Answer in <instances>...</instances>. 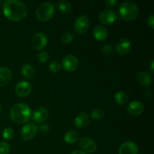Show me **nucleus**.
<instances>
[{"label":"nucleus","instance_id":"obj_1","mask_svg":"<svg viewBox=\"0 0 154 154\" xmlns=\"http://www.w3.org/2000/svg\"><path fill=\"white\" fill-rule=\"evenodd\" d=\"M2 11L5 16L13 21L22 20L28 14L26 5L19 0H6L2 3Z\"/></svg>","mask_w":154,"mask_h":154},{"label":"nucleus","instance_id":"obj_2","mask_svg":"<svg viewBox=\"0 0 154 154\" xmlns=\"http://www.w3.org/2000/svg\"><path fill=\"white\" fill-rule=\"evenodd\" d=\"M31 109L26 104L17 103L11 109V120L18 124H23L27 123L31 119Z\"/></svg>","mask_w":154,"mask_h":154},{"label":"nucleus","instance_id":"obj_3","mask_svg":"<svg viewBox=\"0 0 154 154\" xmlns=\"http://www.w3.org/2000/svg\"><path fill=\"white\" fill-rule=\"evenodd\" d=\"M119 13L125 20H134L138 17L139 8L138 5L132 2H124L119 7Z\"/></svg>","mask_w":154,"mask_h":154},{"label":"nucleus","instance_id":"obj_4","mask_svg":"<svg viewBox=\"0 0 154 154\" xmlns=\"http://www.w3.org/2000/svg\"><path fill=\"white\" fill-rule=\"evenodd\" d=\"M55 13V5L51 2H43L38 6L36 9V17L38 20L45 22L54 16Z\"/></svg>","mask_w":154,"mask_h":154},{"label":"nucleus","instance_id":"obj_5","mask_svg":"<svg viewBox=\"0 0 154 154\" xmlns=\"http://www.w3.org/2000/svg\"><path fill=\"white\" fill-rule=\"evenodd\" d=\"M38 128L34 123H27L24 125L20 131V135L22 138L25 141L32 140L37 134Z\"/></svg>","mask_w":154,"mask_h":154},{"label":"nucleus","instance_id":"obj_6","mask_svg":"<svg viewBox=\"0 0 154 154\" xmlns=\"http://www.w3.org/2000/svg\"><path fill=\"white\" fill-rule=\"evenodd\" d=\"M117 14L114 10L111 9H105L102 11L99 16V20L101 23L105 25H110L115 21H117Z\"/></svg>","mask_w":154,"mask_h":154},{"label":"nucleus","instance_id":"obj_7","mask_svg":"<svg viewBox=\"0 0 154 154\" xmlns=\"http://www.w3.org/2000/svg\"><path fill=\"white\" fill-rule=\"evenodd\" d=\"M62 67L67 72H74L79 66L78 59L74 55H67L63 59Z\"/></svg>","mask_w":154,"mask_h":154},{"label":"nucleus","instance_id":"obj_8","mask_svg":"<svg viewBox=\"0 0 154 154\" xmlns=\"http://www.w3.org/2000/svg\"><path fill=\"white\" fill-rule=\"evenodd\" d=\"M90 26V20L85 15H81L76 18L74 23L75 30L79 34H84Z\"/></svg>","mask_w":154,"mask_h":154},{"label":"nucleus","instance_id":"obj_9","mask_svg":"<svg viewBox=\"0 0 154 154\" xmlns=\"http://www.w3.org/2000/svg\"><path fill=\"white\" fill-rule=\"evenodd\" d=\"M32 45L38 51L44 49L48 45V37L44 32H37L32 38Z\"/></svg>","mask_w":154,"mask_h":154},{"label":"nucleus","instance_id":"obj_10","mask_svg":"<svg viewBox=\"0 0 154 154\" xmlns=\"http://www.w3.org/2000/svg\"><path fill=\"white\" fill-rule=\"evenodd\" d=\"M32 90V86L28 81H20L15 86V93L20 97L28 96L31 93Z\"/></svg>","mask_w":154,"mask_h":154},{"label":"nucleus","instance_id":"obj_11","mask_svg":"<svg viewBox=\"0 0 154 154\" xmlns=\"http://www.w3.org/2000/svg\"><path fill=\"white\" fill-rule=\"evenodd\" d=\"M79 146L82 151L87 152V153H94L97 149V144L90 137H84L80 140Z\"/></svg>","mask_w":154,"mask_h":154},{"label":"nucleus","instance_id":"obj_12","mask_svg":"<svg viewBox=\"0 0 154 154\" xmlns=\"http://www.w3.org/2000/svg\"><path fill=\"white\" fill-rule=\"evenodd\" d=\"M132 48L131 42L128 38H122L117 43L115 50L117 53L120 55H126L130 51Z\"/></svg>","mask_w":154,"mask_h":154},{"label":"nucleus","instance_id":"obj_13","mask_svg":"<svg viewBox=\"0 0 154 154\" xmlns=\"http://www.w3.org/2000/svg\"><path fill=\"white\" fill-rule=\"evenodd\" d=\"M138 147L133 141H126L120 145L119 154H138Z\"/></svg>","mask_w":154,"mask_h":154},{"label":"nucleus","instance_id":"obj_14","mask_svg":"<svg viewBox=\"0 0 154 154\" xmlns=\"http://www.w3.org/2000/svg\"><path fill=\"white\" fill-rule=\"evenodd\" d=\"M32 115V120H34V122L37 123H40L45 121L48 119V116H49V111L46 108L41 107V108L35 110V111Z\"/></svg>","mask_w":154,"mask_h":154},{"label":"nucleus","instance_id":"obj_15","mask_svg":"<svg viewBox=\"0 0 154 154\" xmlns=\"http://www.w3.org/2000/svg\"><path fill=\"white\" fill-rule=\"evenodd\" d=\"M127 111L132 116H139L144 111V105L139 101H132L128 105Z\"/></svg>","mask_w":154,"mask_h":154},{"label":"nucleus","instance_id":"obj_16","mask_svg":"<svg viewBox=\"0 0 154 154\" xmlns=\"http://www.w3.org/2000/svg\"><path fill=\"white\" fill-rule=\"evenodd\" d=\"M90 116L87 113H80L75 119V126L78 129H84L90 123Z\"/></svg>","mask_w":154,"mask_h":154},{"label":"nucleus","instance_id":"obj_17","mask_svg":"<svg viewBox=\"0 0 154 154\" xmlns=\"http://www.w3.org/2000/svg\"><path fill=\"white\" fill-rule=\"evenodd\" d=\"M12 77V72L7 67H0V87H4L9 83Z\"/></svg>","mask_w":154,"mask_h":154},{"label":"nucleus","instance_id":"obj_18","mask_svg":"<svg viewBox=\"0 0 154 154\" xmlns=\"http://www.w3.org/2000/svg\"><path fill=\"white\" fill-rule=\"evenodd\" d=\"M93 36L98 41H105L108 38V32L106 27L103 26H98L93 29Z\"/></svg>","mask_w":154,"mask_h":154},{"label":"nucleus","instance_id":"obj_19","mask_svg":"<svg viewBox=\"0 0 154 154\" xmlns=\"http://www.w3.org/2000/svg\"><path fill=\"white\" fill-rule=\"evenodd\" d=\"M137 81L142 87H149L152 84V78L150 75L146 72H138L136 77Z\"/></svg>","mask_w":154,"mask_h":154},{"label":"nucleus","instance_id":"obj_20","mask_svg":"<svg viewBox=\"0 0 154 154\" xmlns=\"http://www.w3.org/2000/svg\"><path fill=\"white\" fill-rule=\"evenodd\" d=\"M79 138V134L78 132L74 130L68 131L64 135L65 142L69 144H73L76 142Z\"/></svg>","mask_w":154,"mask_h":154},{"label":"nucleus","instance_id":"obj_21","mask_svg":"<svg viewBox=\"0 0 154 154\" xmlns=\"http://www.w3.org/2000/svg\"><path fill=\"white\" fill-rule=\"evenodd\" d=\"M21 74L26 79H31L35 75V69L29 63H26L21 67Z\"/></svg>","mask_w":154,"mask_h":154},{"label":"nucleus","instance_id":"obj_22","mask_svg":"<svg viewBox=\"0 0 154 154\" xmlns=\"http://www.w3.org/2000/svg\"><path fill=\"white\" fill-rule=\"evenodd\" d=\"M58 5V9L62 14H69L72 11V6L69 2L65 1V0H61L57 3Z\"/></svg>","mask_w":154,"mask_h":154},{"label":"nucleus","instance_id":"obj_23","mask_svg":"<svg viewBox=\"0 0 154 154\" xmlns=\"http://www.w3.org/2000/svg\"><path fill=\"white\" fill-rule=\"evenodd\" d=\"M114 100L119 105H124L128 101V96L125 92L118 91L114 95Z\"/></svg>","mask_w":154,"mask_h":154},{"label":"nucleus","instance_id":"obj_24","mask_svg":"<svg viewBox=\"0 0 154 154\" xmlns=\"http://www.w3.org/2000/svg\"><path fill=\"white\" fill-rule=\"evenodd\" d=\"M74 39V34L71 32H64L63 34H62L61 37H60V41L63 44L65 45H68V44H70L71 42L73 41Z\"/></svg>","mask_w":154,"mask_h":154},{"label":"nucleus","instance_id":"obj_25","mask_svg":"<svg viewBox=\"0 0 154 154\" xmlns=\"http://www.w3.org/2000/svg\"><path fill=\"white\" fill-rule=\"evenodd\" d=\"M91 117L95 120H100L104 118L105 117V113L102 110L99 109V108H94L93 110H92L91 111Z\"/></svg>","mask_w":154,"mask_h":154},{"label":"nucleus","instance_id":"obj_26","mask_svg":"<svg viewBox=\"0 0 154 154\" xmlns=\"http://www.w3.org/2000/svg\"><path fill=\"white\" fill-rule=\"evenodd\" d=\"M62 66L59 62L56 61V60H53L51 63H49V66H48V69L53 73H57L61 69Z\"/></svg>","mask_w":154,"mask_h":154},{"label":"nucleus","instance_id":"obj_27","mask_svg":"<svg viewBox=\"0 0 154 154\" xmlns=\"http://www.w3.org/2000/svg\"><path fill=\"white\" fill-rule=\"evenodd\" d=\"M14 136V131L10 127H6L2 131V137L6 140H11Z\"/></svg>","mask_w":154,"mask_h":154},{"label":"nucleus","instance_id":"obj_28","mask_svg":"<svg viewBox=\"0 0 154 154\" xmlns=\"http://www.w3.org/2000/svg\"><path fill=\"white\" fill-rule=\"evenodd\" d=\"M11 150L10 145L5 141L0 142V154H9Z\"/></svg>","mask_w":154,"mask_h":154},{"label":"nucleus","instance_id":"obj_29","mask_svg":"<svg viewBox=\"0 0 154 154\" xmlns=\"http://www.w3.org/2000/svg\"><path fill=\"white\" fill-rule=\"evenodd\" d=\"M49 59V54L47 51H42L38 54V60L39 63H46Z\"/></svg>","mask_w":154,"mask_h":154},{"label":"nucleus","instance_id":"obj_30","mask_svg":"<svg viewBox=\"0 0 154 154\" xmlns=\"http://www.w3.org/2000/svg\"><path fill=\"white\" fill-rule=\"evenodd\" d=\"M113 51H114L113 47L109 45H104L103 48H102V53L105 55H111V54H112Z\"/></svg>","mask_w":154,"mask_h":154},{"label":"nucleus","instance_id":"obj_31","mask_svg":"<svg viewBox=\"0 0 154 154\" xmlns=\"http://www.w3.org/2000/svg\"><path fill=\"white\" fill-rule=\"evenodd\" d=\"M147 24L151 29L154 28V15L150 14L147 18Z\"/></svg>","mask_w":154,"mask_h":154},{"label":"nucleus","instance_id":"obj_32","mask_svg":"<svg viewBox=\"0 0 154 154\" xmlns=\"http://www.w3.org/2000/svg\"><path fill=\"white\" fill-rule=\"evenodd\" d=\"M40 130L42 133H48L50 130L49 126L47 124H43L40 126Z\"/></svg>","mask_w":154,"mask_h":154},{"label":"nucleus","instance_id":"obj_33","mask_svg":"<svg viewBox=\"0 0 154 154\" xmlns=\"http://www.w3.org/2000/svg\"><path fill=\"white\" fill-rule=\"evenodd\" d=\"M105 3L109 7H115L117 4V1H116V0H108V1H105Z\"/></svg>","mask_w":154,"mask_h":154},{"label":"nucleus","instance_id":"obj_34","mask_svg":"<svg viewBox=\"0 0 154 154\" xmlns=\"http://www.w3.org/2000/svg\"><path fill=\"white\" fill-rule=\"evenodd\" d=\"M71 154H87V153L81 150H74V151L72 152Z\"/></svg>","mask_w":154,"mask_h":154},{"label":"nucleus","instance_id":"obj_35","mask_svg":"<svg viewBox=\"0 0 154 154\" xmlns=\"http://www.w3.org/2000/svg\"><path fill=\"white\" fill-rule=\"evenodd\" d=\"M153 60H151V62H150V69H151V72H153Z\"/></svg>","mask_w":154,"mask_h":154},{"label":"nucleus","instance_id":"obj_36","mask_svg":"<svg viewBox=\"0 0 154 154\" xmlns=\"http://www.w3.org/2000/svg\"><path fill=\"white\" fill-rule=\"evenodd\" d=\"M2 1H1V0H0V6H1L2 5Z\"/></svg>","mask_w":154,"mask_h":154},{"label":"nucleus","instance_id":"obj_37","mask_svg":"<svg viewBox=\"0 0 154 154\" xmlns=\"http://www.w3.org/2000/svg\"><path fill=\"white\" fill-rule=\"evenodd\" d=\"M1 112H2V106L1 105H0V114H1Z\"/></svg>","mask_w":154,"mask_h":154}]
</instances>
